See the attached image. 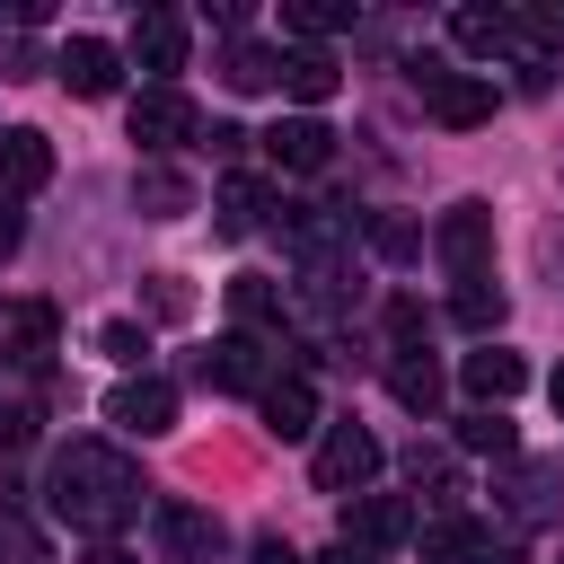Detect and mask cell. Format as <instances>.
Masks as SVG:
<instances>
[{
    "label": "cell",
    "mask_w": 564,
    "mask_h": 564,
    "mask_svg": "<svg viewBox=\"0 0 564 564\" xmlns=\"http://www.w3.org/2000/svg\"><path fill=\"white\" fill-rule=\"evenodd\" d=\"M141 467L123 458V449H106V441H70L62 458H53V511L70 520V529H88V538H106V529H123L132 511H141Z\"/></svg>",
    "instance_id": "1"
},
{
    "label": "cell",
    "mask_w": 564,
    "mask_h": 564,
    "mask_svg": "<svg viewBox=\"0 0 564 564\" xmlns=\"http://www.w3.org/2000/svg\"><path fill=\"white\" fill-rule=\"evenodd\" d=\"M414 97H423V115H441L449 132H467V123H485V115H494V79L449 70V62H414Z\"/></svg>",
    "instance_id": "2"
},
{
    "label": "cell",
    "mask_w": 564,
    "mask_h": 564,
    "mask_svg": "<svg viewBox=\"0 0 564 564\" xmlns=\"http://www.w3.org/2000/svg\"><path fill=\"white\" fill-rule=\"evenodd\" d=\"M432 247H441V264H449L458 282H485V256H494V212H485V203H449V212H441V229H432Z\"/></svg>",
    "instance_id": "3"
},
{
    "label": "cell",
    "mask_w": 564,
    "mask_h": 564,
    "mask_svg": "<svg viewBox=\"0 0 564 564\" xmlns=\"http://www.w3.org/2000/svg\"><path fill=\"white\" fill-rule=\"evenodd\" d=\"M370 476H379V441H370L361 423H335V432L317 441V494H344V502H352Z\"/></svg>",
    "instance_id": "4"
},
{
    "label": "cell",
    "mask_w": 564,
    "mask_h": 564,
    "mask_svg": "<svg viewBox=\"0 0 564 564\" xmlns=\"http://www.w3.org/2000/svg\"><path fill=\"white\" fill-rule=\"evenodd\" d=\"M194 132H203L194 97H176V88H141V97H132V141H141V150H185Z\"/></svg>",
    "instance_id": "5"
},
{
    "label": "cell",
    "mask_w": 564,
    "mask_h": 564,
    "mask_svg": "<svg viewBox=\"0 0 564 564\" xmlns=\"http://www.w3.org/2000/svg\"><path fill=\"white\" fill-rule=\"evenodd\" d=\"M159 546L176 564H220L229 555V529L203 511V502H159Z\"/></svg>",
    "instance_id": "6"
},
{
    "label": "cell",
    "mask_w": 564,
    "mask_h": 564,
    "mask_svg": "<svg viewBox=\"0 0 564 564\" xmlns=\"http://www.w3.org/2000/svg\"><path fill=\"white\" fill-rule=\"evenodd\" d=\"M397 538H414V502L405 494H352L344 502V546H397Z\"/></svg>",
    "instance_id": "7"
},
{
    "label": "cell",
    "mask_w": 564,
    "mask_h": 564,
    "mask_svg": "<svg viewBox=\"0 0 564 564\" xmlns=\"http://www.w3.org/2000/svg\"><path fill=\"white\" fill-rule=\"evenodd\" d=\"M106 423H123V432H141V441H159V432L176 423V388L141 370V379H123V388L106 397Z\"/></svg>",
    "instance_id": "8"
},
{
    "label": "cell",
    "mask_w": 564,
    "mask_h": 564,
    "mask_svg": "<svg viewBox=\"0 0 564 564\" xmlns=\"http://www.w3.org/2000/svg\"><path fill=\"white\" fill-rule=\"evenodd\" d=\"M132 62L167 88V79L185 70V18H176V9H141V18H132Z\"/></svg>",
    "instance_id": "9"
},
{
    "label": "cell",
    "mask_w": 564,
    "mask_h": 564,
    "mask_svg": "<svg viewBox=\"0 0 564 564\" xmlns=\"http://www.w3.org/2000/svg\"><path fill=\"white\" fill-rule=\"evenodd\" d=\"M53 70H62V88H70V97H115V79H123L115 44H97V35H70V44L53 53Z\"/></svg>",
    "instance_id": "10"
},
{
    "label": "cell",
    "mask_w": 564,
    "mask_h": 564,
    "mask_svg": "<svg viewBox=\"0 0 564 564\" xmlns=\"http://www.w3.org/2000/svg\"><path fill=\"white\" fill-rule=\"evenodd\" d=\"M44 176H53V141H44V132H26V123H18V132H0V203L35 194Z\"/></svg>",
    "instance_id": "11"
},
{
    "label": "cell",
    "mask_w": 564,
    "mask_h": 564,
    "mask_svg": "<svg viewBox=\"0 0 564 564\" xmlns=\"http://www.w3.org/2000/svg\"><path fill=\"white\" fill-rule=\"evenodd\" d=\"M256 405H264V432H273V441H300V432L317 423V388H308L300 370H291V379H264Z\"/></svg>",
    "instance_id": "12"
},
{
    "label": "cell",
    "mask_w": 564,
    "mask_h": 564,
    "mask_svg": "<svg viewBox=\"0 0 564 564\" xmlns=\"http://www.w3.org/2000/svg\"><path fill=\"white\" fill-rule=\"evenodd\" d=\"M264 150H273L282 167H326V159H335V132H326L317 115H282V123L264 132Z\"/></svg>",
    "instance_id": "13"
},
{
    "label": "cell",
    "mask_w": 564,
    "mask_h": 564,
    "mask_svg": "<svg viewBox=\"0 0 564 564\" xmlns=\"http://www.w3.org/2000/svg\"><path fill=\"white\" fill-rule=\"evenodd\" d=\"M212 212H220V220H212L220 238H247V229H256V220L273 212V194H264V176H247V167H238V176H220V194H212Z\"/></svg>",
    "instance_id": "14"
},
{
    "label": "cell",
    "mask_w": 564,
    "mask_h": 564,
    "mask_svg": "<svg viewBox=\"0 0 564 564\" xmlns=\"http://www.w3.org/2000/svg\"><path fill=\"white\" fill-rule=\"evenodd\" d=\"M467 397H485V405H502V397H520L529 388V361L520 352H502V344H485V352H467Z\"/></svg>",
    "instance_id": "15"
},
{
    "label": "cell",
    "mask_w": 564,
    "mask_h": 564,
    "mask_svg": "<svg viewBox=\"0 0 564 564\" xmlns=\"http://www.w3.org/2000/svg\"><path fill=\"white\" fill-rule=\"evenodd\" d=\"M203 379H212V388H264V344H256V335H220V344L203 352Z\"/></svg>",
    "instance_id": "16"
},
{
    "label": "cell",
    "mask_w": 564,
    "mask_h": 564,
    "mask_svg": "<svg viewBox=\"0 0 564 564\" xmlns=\"http://www.w3.org/2000/svg\"><path fill=\"white\" fill-rule=\"evenodd\" d=\"M53 335H62V326H53V308H44V300H26V308H9V361H26V370H44V361H53Z\"/></svg>",
    "instance_id": "17"
},
{
    "label": "cell",
    "mask_w": 564,
    "mask_h": 564,
    "mask_svg": "<svg viewBox=\"0 0 564 564\" xmlns=\"http://www.w3.org/2000/svg\"><path fill=\"white\" fill-rule=\"evenodd\" d=\"M229 308H238V335L282 326V282H273V273H238V282H229Z\"/></svg>",
    "instance_id": "18"
},
{
    "label": "cell",
    "mask_w": 564,
    "mask_h": 564,
    "mask_svg": "<svg viewBox=\"0 0 564 564\" xmlns=\"http://www.w3.org/2000/svg\"><path fill=\"white\" fill-rule=\"evenodd\" d=\"M388 388H397V405L432 414V405H441V361H423V352H397V361H388Z\"/></svg>",
    "instance_id": "19"
},
{
    "label": "cell",
    "mask_w": 564,
    "mask_h": 564,
    "mask_svg": "<svg viewBox=\"0 0 564 564\" xmlns=\"http://www.w3.org/2000/svg\"><path fill=\"white\" fill-rule=\"evenodd\" d=\"M423 555H432V564H458V555H494V529H485V520H432V529H423Z\"/></svg>",
    "instance_id": "20"
},
{
    "label": "cell",
    "mask_w": 564,
    "mask_h": 564,
    "mask_svg": "<svg viewBox=\"0 0 564 564\" xmlns=\"http://www.w3.org/2000/svg\"><path fill=\"white\" fill-rule=\"evenodd\" d=\"M449 35H458V53H511V35H520V26H511L502 9H458V18H449Z\"/></svg>",
    "instance_id": "21"
},
{
    "label": "cell",
    "mask_w": 564,
    "mask_h": 564,
    "mask_svg": "<svg viewBox=\"0 0 564 564\" xmlns=\"http://www.w3.org/2000/svg\"><path fill=\"white\" fill-rule=\"evenodd\" d=\"M282 88H291L300 106H326V97H335V62H326L317 44H308V53H282Z\"/></svg>",
    "instance_id": "22"
},
{
    "label": "cell",
    "mask_w": 564,
    "mask_h": 564,
    "mask_svg": "<svg viewBox=\"0 0 564 564\" xmlns=\"http://www.w3.org/2000/svg\"><path fill=\"white\" fill-rule=\"evenodd\" d=\"M282 229H291V247H300V256H335V247H344V229H335L317 203H291V212H282Z\"/></svg>",
    "instance_id": "23"
},
{
    "label": "cell",
    "mask_w": 564,
    "mask_h": 564,
    "mask_svg": "<svg viewBox=\"0 0 564 564\" xmlns=\"http://www.w3.org/2000/svg\"><path fill=\"white\" fill-rule=\"evenodd\" d=\"M229 88H282V53H264V44H229Z\"/></svg>",
    "instance_id": "24"
},
{
    "label": "cell",
    "mask_w": 564,
    "mask_h": 564,
    "mask_svg": "<svg viewBox=\"0 0 564 564\" xmlns=\"http://www.w3.org/2000/svg\"><path fill=\"white\" fill-rule=\"evenodd\" d=\"M344 18H352V9H326V0H282V35H308V44H317V35H335Z\"/></svg>",
    "instance_id": "25"
},
{
    "label": "cell",
    "mask_w": 564,
    "mask_h": 564,
    "mask_svg": "<svg viewBox=\"0 0 564 564\" xmlns=\"http://www.w3.org/2000/svg\"><path fill=\"white\" fill-rule=\"evenodd\" d=\"M449 317L485 335V326H502V291H494V282H458V300H449Z\"/></svg>",
    "instance_id": "26"
},
{
    "label": "cell",
    "mask_w": 564,
    "mask_h": 564,
    "mask_svg": "<svg viewBox=\"0 0 564 564\" xmlns=\"http://www.w3.org/2000/svg\"><path fill=\"white\" fill-rule=\"evenodd\" d=\"M458 441H467V449H494V458H511V423H502L494 405H476V414H458Z\"/></svg>",
    "instance_id": "27"
},
{
    "label": "cell",
    "mask_w": 564,
    "mask_h": 564,
    "mask_svg": "<svg viewBox=\"0 0 564 564\" xmlns=\"http://www.w3.org/2000/svg\"><path fill=\"white\" fill-rule=\"evenodd\" d=\"M97 352H106V361H123V370H132V361H141V352H150V335H141V326H132V317H106V326H97Z\"/></svg>",
    "instance_id": "28"
},
{
    "label": "cell",
    "mask_w": 564,
    "mask_h": 564,
    "mask_svg": "<svg viewBox=\"0 0 564 564\" xmlns=\"http://www.w3.org/2000/svg\"><path fill=\"white\" fill-rule=\"evenodd\" d=\"M0 564H44V546H35V529L18 511H0Z\"/></svg>",
    "instance_id": "29"
},
{
    "label": "cell",
    "mask_w": 564,
    "mask_h": 564,
    "mask_svg": "<svg viewBox=\"0 0 564 564\" xmlns=\"http://www.w3.org/2000/svg\"><path fill=\"white\" fill-rule=\"evenodd\" d=\"M141 203H150L159 220H176V212H185V185H176V176H141Z\"/></svg>",
    "instance_id": "30"
},
{
    "label": "cell",
    "mask_w": 564,
    "mask_h": 564,
    "mask_svg": "<svg viewBox=\"0 0 564 564\" xmlns=\"http://www.w3.org/2000/svg\"><path fill=\"white\" fill-rule=\"evenodd\" d=\"M370 247H379V256H414V229H405V220H388V212H379V220H370Z\"/></svg>",
    "instance_id": "31"
},
{
    "label": "cell",
    "mask_w": 564,
    "mask_h": 564,
    "mask_svg": "<svg viewBox=\"0 0 564 564\" xmlns=\"http://www.w3.org/2000/svg\"><path fill=\"white\" fill-rule=\"evenodd\" d=\"M26 70H35V44L9 26V35H0V79H26Z\"/></svg>",
    "instance_id": "32"
},
{
    "label": "cell",
    "mask_w": 564,
    "mask_h": 564,
    "mask_svg": "<svg viewBox=\"0 0 564 564\" xmlns=\"http://www.w3.org/2000/svg\"><path fill=\"white\" fill-rule=\"evenodd\" d=\"M35 441V414L26 405H0V449H26Z\"/></svg>",
    "instance_id": "33"
},
{
    "label": "cell",
    "mask_w": 564,
    "mask_h": 564,
    "mask_svg": "<svg viewBox=\"0 0 564 564\" xmlns=\"http://www.w3.org/2000/svg\"><path fill=\"white\" fill-rule=\"evenodd\" d=\"M520 26H529V35H538V44H564V9H555V0H538V9H529V18H520Z\"/></svg>",
    "instance_id": "34"
},
{
    "label": "cell",
    "mask_w": 564,
    "mask_h": 564,
    "mask_svg": "<svg viewBox=\"0 0 564 564\" xmlns=\"http://www.w3.org/2000/svg\"><path fill=\"white\" fill-rule=\"evenodd\" d=\"M388 326H397V344H414L423 335V300H388Z\"/></svg>",
    "instance_id": "35"
},
{
    "label": "cell",
    "mask_w": 564,
    "mask_h": 564,
    "mask_svg": "<svg viewBox=\"0 0 564 564\" xmlns=\"http://www.w3.org/2000/svg\"><path fill=\"white\" fill-rule=\"evenodd\" d=\"M18 238H26V220H18V203H0V256H18Z\"/></svg>",
    "instance_id": "36"
},
{
    "label": "cell",
    "mask_w": 564,
    "mask_h": 564,
    "mask_svg": "<svg viewBox=\"0 0 564 564\" xmlns=\"http://www.w3.org/2000/svg\"><path fill=\"white\" fill-rule=\"evenodd\" d=\"M247 564H300V555H291V546H282V538H264V546H256V555H247Z\"/></svg>",
    "instance_id": "37"
},
{
    "label": "cell",
    "mask_w": 564,
    "mask_h": 564,
    "mask_svg": "<svg viewBox=\"0 0 564 564\" xmlns=\"http://www.w3.org/2000/svg\"><path fill=\"white\" fill-rule=\"evenodd\" d=\"M88 564H132V555H123V546H97V555H88Z\"/></svg>",
    "instance_id": "38"
},
{
    "label": "cell",
    "mask_w": 564,
    "mask_h": 564,
    "mask_svg": "<svg viewBox=\"0 0 564 564\" xmlns=\"http://www.w3.org/2000/svg\"><path fill=\"white\" fill-rule=\"evenodd\" d=\"M326 564H370V555H361V546H335V555H326Z\"/></svg>",
    "instance_id": "39"
},
{
    "label": "cell",
    "mask_w": 564,
    "mask_h": 564,
    "mask_svg": "<svg viewBox=\"0 0 564 564\" xmlns=\"http://www.w3.org/2000/svg\"><path fill=\"white\" fill-rule=\"evenodd\" d=\"M546 397H555V414H564V361H555V379H546Z\"/></svg>",
    "instance_id": "40"
}]
</instances>
